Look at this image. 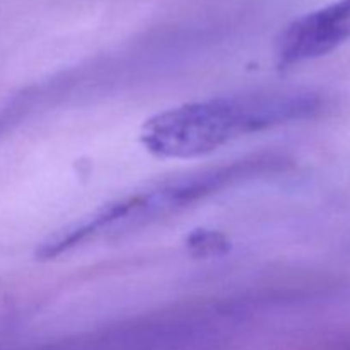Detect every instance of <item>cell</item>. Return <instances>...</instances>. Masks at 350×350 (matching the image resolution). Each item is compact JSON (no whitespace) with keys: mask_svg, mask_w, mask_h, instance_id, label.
Masks as SVG:
<instances>
[{"mask_svg":"<svg viewBox=\"0 0 350 350\" xmlns=\"http://www.w3.org/2000/svg\"><path fill=\"white\" fill-rule=\"evenodd\" d=\"M325 106L327 98L308 88L217 96L154 115L144 123L140 142L156 157L195 159L241 137L317 118Z\"/></svg>","mask_w":350,"mask_h":350,"instance_id":"obj_1","label":"cell"},{"mask_svg":"<svg viewBox=\"0 0 350 350\" xmlns=\"http://www.w3.org/2000/svg\"><path fill=\"white\" fill-rule=\"evenodd\" d=\"M287 164L289 161L282 154L260 152L159 181L146 190L108 202L92 214L58 229L41 243L36 256L40 260H53L88 243L118 238L149 228L228 188L279 173L286 170Z\"/></svg>","mask_w":350,"mask_h":350,"instance_id":"obj_2","label":"cell"},{"mask_svg":"<svg viewBox=\"0 0 350 350\" xmlns=\"http://www.w3.org/2000/svg\"><path fill=\"white\" fill-rule=\"evenodd\" d=\"M350 40V0H338L294 21L277 43L280 70L332 53Z\"/></svg>","mask_w":350,"mask_h":350,"instance_id":"obj_3","label":"cell"}]
</instances>
